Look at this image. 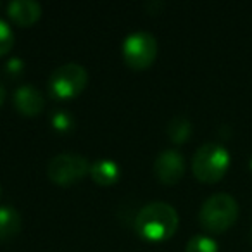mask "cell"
<instances>
[{
  "label": "cell",
  "mask_w": 252,
  "mask_h": 252,
  "mask_svg": "<svg viewBox=\"0 0 252 252\" xmlns=\"http://www.w3.org/2000/svg\"><path fill=\"white\" fill-rule=\"evenodd\" d=\"M97 185L107 187V185H114L116 182L121 176V169H119L118 162H114L112 159H98V161L92 162L90 164V173Z\"/></svg>",
  "instance_id": "cell-10"
},
{
  "label": "cell",
  "mask_w": 252,
  "mask_h": 252,
  "mask_svg": "<svg viewBox=\"0 0 252 252\" xmlns=\"http://www.w3.org/2000/svg\"><path fill=\"white\" fill-rule=\"evenodd\" d=\"M50 125H52L54 130L66 133V131H71L74 128V118L71 112L64 111V109H57L50 114Z\"/></svg>",
  "instance_id": "cell-14"
},
{
  "label": "cell",
  "mask_w": 252,
  "mask_h": 252,
  "mask_svg": "<svg viewBox=\"0 0 252 252\" xmlns=\"http://www.w3.org/2000/svg\"><path fill=\"white\" fill-rule=\"evenodd\" d=\"M0 193H2V187H0Z\"/></svg>",
  "instance_id": "cell-20"
},
{
  "label": "cell",
  "mask_w": 252,
  "mask_h": 252,
  "mask_svg": "<svg viewBox=\"0 0 252 252\" xmlns=\"http://www.w3.org/2000/svg\"><path fill=\"white\" fill-rule=\"evenodd\" d=\"M238 218V204L233 195L218 192L202 202L199 211V221L204 230L211 233H221L233 226Z\"/></svg>",
  "instance_id": "cell-2"
},
{
  "label": "cell",
  "mask_w": 252,
  "mask_h": 252,
  "mask_svg": "<svg viewBox=\"0 0 252 252\" xmlns=\"http://www.w3.org/2000/svg\"><path fill=\"white\" fill-rule=\"evenodd\" d=\"M5 97H7V92H5V87L2 83H0V107H2V104L5 102Z\"/></svg>",
  "instance_id": "cell-17"
},
{
  "label": "cell",
  "mask_w": 252,
  "mask_h": 252,
  "mask_svg": "<svg viewBox=\"0 0 252 252\" xmlns=\"http://www.w3.org/2000/svg\"><path fill=\"white\" fill-rule=\"evenodd\" d=\"M185 252H220L218 242L209 235H193L185 245Z\"/></svg>",
  "instance_id": "cell-13"
},
{
  "label": "cell",
  "mask_w": 252,
  "mask_h": 252,
  "mask_svg": "<svg viewBox=\"0 0 252 252\" xmlns=\"http://www.w3.org/2000/svg\"><path fill=\"white\" fill-rule=\"evenodd\" d=\"M193 128H192V121L187 119L185 116H175L168 121V126H166V133H168L169 140L173 144H185L187 140L192 135Z\"/></svg>",
  "instance_id": "cell-12"
},
{
  "label": "cell",
  "mask_w": 252,
  "mask_h": 252,
  "mask_svg": "<svg viewBox=\"0 0 252 252\" xmlns=\"http://www.w3.org/2000/svg\"><path fill=\"white\" fill-rule=\"evenodd\" d=\"M230 166V152L218 142H207L195 151L192 171L199 182L214 183L221 180Z\"/></svg>",
  "instance_id": "cell-3"
},
{
  "label": "cell",
  "mask_w": 252,
  "mask_h": 252,
  "mask_svg": "<svg viewBox=\"0 0 252 252\" xmlns=\"http://www.w3.org/2000/svg\"><path fill=\"white\" fill-rule=\"evenodd\" d=\"M251 238H252V228H251Z\"/></svg>",
  "instance_id": "cell-19"
},
{
  "label": "cell",
  "mask_w": 252,
  "mask_h": 252,
  "mask_svg": "<svg viewBox=\"0 0 252 252\" xmlns=\"http://www.w3.org/2000/svg\"><path fill=\"white\" fill-rule=\"evenodd\" d=\"M90 173V162L76 152H61L54 156L47 166V175L57 185H73Z\"/></svg>",
  "instance_id": "cell-5"
},
{
  "label": "cell",
  "mask_w": 252,
  "mask_h": 252,
  "mask_svg": "<svg viewBox=\"0 0 252 252\" xmlns=\"http://www.w3.org/2000/svg\"><path fill=\"white\" fill-rule=\"evenodd\" d=\"M14 47V32L7 21L0 18V57L9 54Z\"/></svg>",
  "instance_id": "cell-15"
},
{
  "label": "cell",
  "mask_w": 252,
  "mask_h": 252,
  "mask_svg": "<svg viewBox=\"0 0 252 252\" xmlns=\"http://www.w3.org/2000/svg\"><path fill=\"white\" fill-rule=\"evenodd\" d=\"M249 168H251V171H252V156H251V159H249Z\"/></svg>",
  "instance_id": "cell-18"
},
{
  "label": "cell",
  "mask_w": 252,
  "mask_h": 252,
  "mask_svg": "<svg viewBox=\"0 0 252 252\" xmlns=\"http://www.w3.org/2000/svg\"><path fill=\"white\" fill-rule=\"evenodd\" d=\"M23 69H25V63H23L21 59H18V57H12V59H9L7 64L4 66V73L7 74L9 78L19 76V74L23 73Z\"/></svg>",
  "instance_id": "cell-16"
},
{
  "label": "cell",
  "mask_w": 252,
  "mask_h": 252,
  "mask_svg": "<svg viewBox=\"0 0 252 252\" xmlns=\"http://www.w3.org/2000/svg\"><path fill=\"white\" fill-rule=\"evenodd\" d=\"M21 231V214L14 206H0V240L7 242Z\"/></svg>",
  "instance_id": "cell-11"
},
{
  "label": "cell",
  "mask_w": 252,
  "mask_h": 252,
  "mask_svg": "<svg viewBox=\"0 0 252 252\" xmlns=\"http://www.w3.org/2000/svg\"><path fill=\"white\" fill-rule=\"evenodd\" d=\"M185 173V158L175 149L159 152L154 161V175L164 185H175Z\"/></svg>",
  "instance_id": "cell-7"
},
{
  "label": "cell",
  "mask_w": 252,
  "mask_h": 252,
  "mask_svg": "<svg viewBox=\"0 0 252 252\" xmlns=\"http://www.w3.org/2000/svg\"><path fill=\"white\" fill-rule=\"evenodd\" d=\"M180 218L176 209L168 202L145 204L137 214L135 230L142 238L149 242H164L176 233Z\"/></svg>",
  "instance_id": "cell-1"
},
{
  "label": "cell",
  "mask_w": 252,
  "mask_h": 252,
  "mask_svg": "<svg viewBox=\"0 0 252 252\" xmlns=\"http://www.w3.org/2000/svg\"><path fill=\"white\" fill-rule=\"evenodd\" d=\"M158 40L149 32H133L123 40V59L131 69H145L158 56Z\"/></svg>",
  "instance_id": "cell-6"
},
{
  "label": "cell",
  "mask_w": 252,
  "mask_h": 252,
  "mask_svg": "<svg viewBox=\"0 0 252 252\" xmlns=\"http://www.w3.org/2000/svg\"><path fill=\"white\" fill-rule=\"evenodd\" d=\"M12 102H14L16 111L23 116H36L45 107V100H43L42 92L32 83L19 85L14 90Z\"/></svg>",
  "instance_id": "cell-8"
},
{
  "label": "cell",
  "mask_w": 252,
  "mask_h": 252,
  "mask_svg": "<svg viewBox=\"0 0 252 252\" xmlns=\"http://www.w3.org/2000/svg\"><path fill=\"white\" fill-rule=\"evenodd\" d=\"M7 16L19 26H32L42 18V5L35 0H12L7 4Z\"/></svg>",
  "instance_id": "cell-9"
},
{
  "label": "cell",
  "mask_w": 252,
  "mask_h": 252,
  "mask_svg": "<svg viewBox=\"0 0 252 252\" xmlns=\"http://www.w3.org/2000/svg\"><path fill=\"white\" fill-rule=\"evenodd\" d=\"M88 83V73L81 64L67 63L54 69L49 78V92L56 98L66 100L80 95Z\"/></svg>",
  "instance_id": "cell-4"
}]
</instances>
